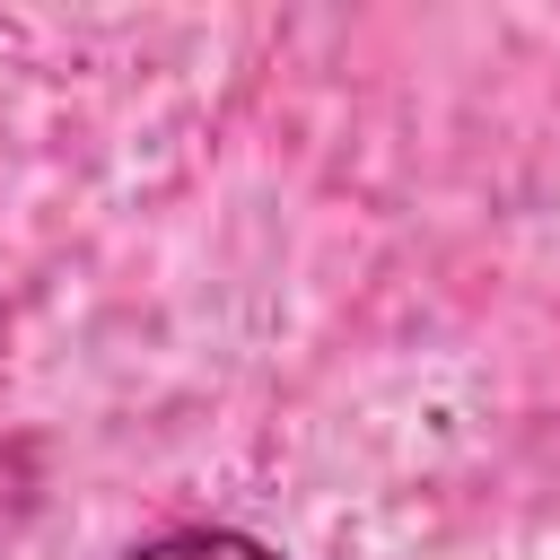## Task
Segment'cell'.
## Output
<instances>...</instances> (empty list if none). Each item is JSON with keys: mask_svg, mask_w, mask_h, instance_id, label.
Listing matches in <instances>:
<instances>
[{"mask_svg": "<svg viewBox=\"0 0 560 560\" xmlns=\"http://www.w3.org/2000/svg\"><path fill=\"white\" fill-rule=\"evenodd\" d=\"M131 560H280V551H262V542H245V534H166V542L131 551Z\"/></svg>", "mask_w": 560, "mask_h": 560, "instance_id": "1", "label": "cell"}]
</instances>
